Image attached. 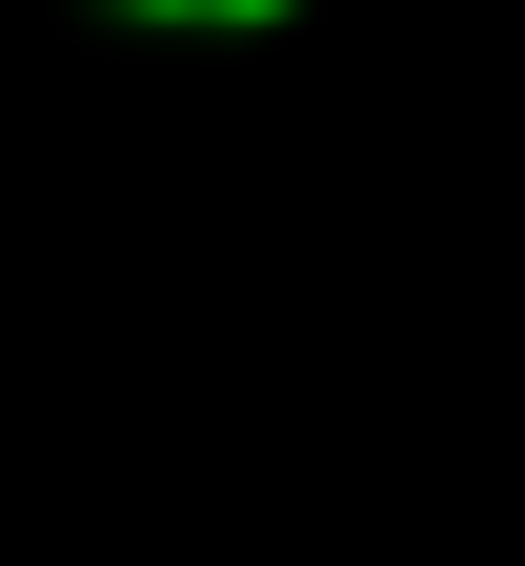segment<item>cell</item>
<instances>
[{
  "label": "cell",
  "instance_id": "obj_1",
  "mask_svg": "<svg viewBox=\"0 0 525 566\" xmlns=\"http://www.w3.org/2000/svg\"><path fill=\"white\" fill-rule=\"evenodd\" d=\"M102 21H162V41H263V21H304V0H102Z\"/></svg>",
  "mask_w": 525,
  "mask_h": 566
}]
</instances>
